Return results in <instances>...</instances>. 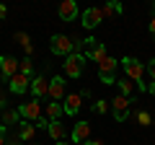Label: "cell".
Instances as JSON below:
<instances>
[{
    "label": "cell",
    "instance_id": "cell-8",
    "mask_svg": "<svg viewBox=\"0 0 155 145\" xmlns=\"http://www.w3.org/2000/svg\"><path fill=\"white\" fill-rule=\"evenodd\" d=\"M31 93L36 96V99L49 96V80H47V75H34L31 78Z\"/></svg>",
    "mask_w": 155,
    "mask_h": 145
},
{
    "label": "cell",
    "instance_id": "cell-25",
    "mask_svg": "<svg viewBox=\"0 0 155 145\" xmlns=\"http://www.w3.org/2000/svg\"><path fill=\"white\" fill-rule=\"evenodd\" d=\"M109 101H104V99H101V101H96V106H93V109H96V112H98V114H106V112H109Z\"/></svg>",
    "mask_w": 155,
    "mask_h": 145
},
{
    "label": "cell",
    "instance_id": "cell-28",
    "mask_svg": "<svg viewBox=\"0 0 155 145\" xmlns=\"http://www.w3.org/2000/svg\"><path fill=\"white\" fill-rule=\"evenodd\" d=\"M150 34H153V36H155V16L150 18Z\"/></svg>",
    "mask_w": 155,
    "mask_h": 145
},
{
    "label": "cell",
    "instance_id": "cell-27",
    "mask_svg": "<svg viewBox=\"0 0 155 145\" xmlns=\"http://www.w3.org/2000/svg\"><path fill=\"white\" fill-rule=\"evenodd\" d=\"M83 145H106L104 140H88V143H83Z\"/></svg>",
    "mask_w": 155,
    "mask_h": 145
},
{
    "label": "cell",
    "instance_id": "cell-15",
    "mask_svg": "<svg viewBox=\"0 0 155 145\" xmlns=\"http://www.w3.org/2000/svg\"><path fill=\"white\" fill-rule=\"evenodd\" d=\"M47 135H49L52 140H57V143H62V137L67 135V127L57 119V122H49V130H47Z\"/></svg>",
    "mask_w": 155,
    "mask_h": 145
},
{
    "label": "cell",
    "instance_id": "cell-13",
    "mask_svg": "<svg viewBox=\"0 0 155 145\" xmlns=\"http://www.w3.org/2000/svg\"><path fill=\"white\" fill-rule=\"evenodd\" d=\"M26 88H31V78H28V75L18 72V75L11 78V91L13 93H26Z\"/></svg>",
    "mask_w": 155,
    "mask_h": 145
},
{
    "label": "cell",
    "instance_id": "cell-23",
    "mask_svg": "<svg viewBox=\"0 0 155 145\" xmlns=\"http://www.w3.org/2000/svg\"><path fill=\"white\" fill-rule=\"evenodd\" d=\"M119 88H122V96H129L134 88H137V83L129 80V78H124V80H119ZM129 99H132V96H129Z\"/></svg>",
    "mask_w": 155,
    "mask_h": 145
},
{
    "label": "cell",
    "instance_id": "cell-34",
    "mask_svg": "<svg viewBox=\"0 0 155 145\" xmlns=\"http://www.w3.org/2000/svg\"><path fill=\"white\" fill-rule=\"evenodd\" d=\"M26 145H34V143H26Z\"/></svg>",
    "mask_w": 155,
    "mask_h": 145
},
{
    "label": "cell",
    "instance_id": "cell-32",
    "mask_svg": "<svg viewBox=\"0 0 155 145\" xmlns=\"http://www.w3.org/2000/svg\"><path fill=\"white\" fill-rule=\"evenodd\" d=\"M54 145H67V143H54Z\"/></svg>",
    "mask_w": 155,
    "mask_h": 145
},
{
    "label": "cell",
    "instance_id": "cell-16",
    "mask_svg": "<svg viewBox=\"0 0 155 145\" xmlns=\"http://www.w3.org/2000/svg\"><path fill=\"white\" fill-rule=\"evenodd\" d=\"M80 101H83V96H80V93H67V101H65V112L70 114V117L80 112Z\"/></svg>",
    "mask_w": 155,
    "mask_h": 145
},
{
    "label": "cell",
    "instance_id": "cell-35",
    "mask_svg": "<svg viewBox=\"0 0 155 145\" xmlns=\"http://www.w3.org/2000/svg\"><path fill=\"white\" fill-rule=\"evenodd\" d=\"M0 117H3V112H0Z\"/></svg>",
    "mask_w": 155,
    "mask_h": 145
},
{
    "label": "cell",
    "instance_id": "cell-14",
    "mask_svg": "<svg viewBox=\"0 0 155 145\" xmlns=\"http://www.w3.org/2000/svg\"><path fill=\"white\" fill-rule=\"evenodd\" d=\"M85 57H88V60H93V62H104L109 55H106V47L101 44V42H93V44H91V49L85 52Z\"/></svg>",
    "mask_w": 155,
    "mask_h": 145
},
{
    "label": "cell",
    "instance_id": "cell-19",
    "mask_svg": "<svg viewBox=\"0 0 155 145\" xmlns=\"http://www.w3.org/2000/svg\"><path fill=\"white\" fill-rule=\"evenodd\" d=\"M16 42L23 47V52H26V57H31V52H34V44H31V36L28 34H23V31H18L16 34Z\"/></svg>",
    "mask_w": 155,
    "mask_h": 145
},
{
    "label": "cell",
    "instance_id": "cell-10",
    "mask_svg": "<svg viewBox=\"0 0 155 145\" xmlns=\"http://www.w3.org/2000/svg\"><path fill=\"white\" fill-rule=\"evenodd\" d=\"M62 96H65V78L62 75H54V78H49V99L60 101Z\"/></svg>",
    "mask_w": 155,
    "mask_h": 145
},
{
    "label": "cell",
    "instance_id": "cell-5",
    "mask_svg": "<svg viewBox=\"0 0 155 145\" xmlns=\"http://www.w3.org/2000/svg\"><path fill=\"white\" fill-rule=\"evenodd\" d=\"M18 114H21L26 122H39V119L44 117V114H41V104H39V99H31V101H26V104H21V106H18Z\"/></svg>",
    "mask_w": 155,
    "mask_h": 145
},
{
    "label": "cell",
    "instance_id": "cell-1",
    "mask_svg": "<svg viewBox=\"0 0 155 145\" xmlns=\"http://www.w3.org/2000/svg\"><path fill=\"white\" fill-rule=\"evenodd\" d=\"M122 67H124V75H127L129 80H134L140 91H147V86L142 83V78H145V70H147V67H145L142 62L137 60V57H124V60H122Z\"/></svg>",
    "mask_w": 155,
    "mask_h": 145
},
{
    "label": "cell",
    "instance_id": "cell-12",
    "mask_svg": "<svg viewBox=\"0 0 155 145\" xmlns=\"http://www.w3.org/2000/svg\"><path fill=\"white\" fill-rule=\"evenodd\" d=\"M91 140V124L88 122H78L72 127V143H88Z\"/></svg>",
    "mask_w": 155,
    "mask_h": 145
},
{
    "label": "cell",
    "instance_id": "cell-2",
    "mask_svg": "<svg viewBox=\"0 0 155 145\" xmlns=\"http://www.w3.org/2000/svg\"><path fill=\"white\" fill-rule=\"evenodd\" d=\"M85 60H88V57H85L83 52H75V55L65 57V62H62L65 75L67 78H80V75H83V67H85Z\"/></svg>",
    "mask_w": 155,
    "mask_h": 145
},
{
    "label": "cell",
    "instance_id": "cell-22",
    "mask_svg": "<svg viewBox=\"0 0 155 145\" xmlns=\"http://www.w3.org/2000/svg\"><path fill=\"white\" fill-rule=\"evenodd\" d=\"M18 72H23V75H28V78L34 75V62H31V57H23V60H21V65H18Z\"/></svg>",
    "mask_w": 155,
    "mask_h": 145
},
{
    "label": "cell",
    "instance_id": "cell-6",
    "mask_svg": "<svg viewBox=\"0 0 155 145\" xmlns=\"http://www.w3.org/2000/svg\"><path fill=\"white\" fill-rule=\"evenodd\" d=\"M116 65H119V62H116L114 57H106L104 62H98V75H101V80H104L106 86L116 83V80H114V70H116Z\"/></svg>",
    "mask_w": 155,
    "mask_h": 145
},
{
    "label": "cell",
    "instance_id": "cell-7",
    "mask_svg": "<svg viewBox=\"0 0 155 145\" xmlns=\"http://www.w3.org/2000/svg\"><path fill=\"white\" fill-rule=\"evenodd\" d=\"M18 65H21V60H16L11 55H3L0 57V72H3V78L11 80L13 75H18Z\"/></svg>",
    "mask_w": 155,
    "mask_h": 145
},
{
    "label": "cell",
    "instance_id": "cell-30",
    "mask_svg": "<svg viewBox=\"0 0 155 145\" xmlns=\"http://www.w3.org/2000/svg\"><path fill=\"white\" fill-rule=\"evenodd\" d=\"M3 109H5V96L0 93V112H3Z\"/></svg>",
    "mask_w": 155,
    "mask_h": 145
},
{
    "label": "cell",
    "instance_id": "cell-3",
    "mask_svg": "<svg viewBox=\"0 0 155 145\" xmlns=\"http://www.w3.org/2000/svg\"><path fill=\"white\" fill-rule=\"evenodd\" d=\"M49 47H52V52H54V55H62V57H70V55H75V52H78L75 39L65 36V34H57V36H52Z\"/></svg>",
    "mask_w": 155,
    "mask_h": 145
},
{
    "label": "cell",
    "instance_id": "cell-11",
    "mask_svg": "<svg viewBox=\"0 0 155 145\" xmlns=\"http://www.w3.org/2000/svg\"><path fill=\"white\" fill-rule=\"evenodd\" d=\"M57 13H60V21H65V23H67V21H75V16H78V3H75V0H65Z\"/></svg>",
    "mask_w": 155,
    "mask_h": 145
},
{
    "label": "cell",
    "instance_id": "cell-17",
    "mask_svg": "<svg viewBox=\"0 0 155 145\" xmlns=\"http://www.w3.org/2000/svg\"><path fill=\"white\" fill-rule=\"evenodd\" d=\"M62 112H65V106H62V104H57V101H49V104H47L44 117L49 119V122H57V119L62 117Z\"/></svg>",
    "mask_w": 155,
    "mask_h": 145
},
{
    "label": "cell",
    "instance_id": "cell-33",
    "mask_svg": "<svg viewBox=\"0 0 155 145\" xmlns=\"http://www.w3.org/2000/svg\"><path fill=\"white\" fill-rule=\"evenodd\" d=\"M153 127H155V119H153Z\"/></svg>",
    "mask_w": 155,
    "mask_h": 145
},
{
    "label": "cell",
    "instance_id": "cell-26",
    "mask_svg": "<svg viewBox=\"0 0 155 145\" xmlns=\"http://www.w3.org/2000/svg\"><path fill=\"white\" fill-rule=\"evenodd\" d=\"M147 72H150V78L155 80V57H153V60H150V65H147Z\"/></svg>",
    "mask_w": 155,
    "mask_h": 145
},
{
    "label": "cell",
    "instance_id": "cell-9",
    "mask_svg": "<svg viewBox=\"0 0 155 145\" xmlns=\"http://www.w3.org/2000/svg\"><path fill=\"white\" fill-rule=\"evenodd\" d=\"M101 21H104L101 8H85V11H83V26L85 29H96Z\"/></svg>",
    "mask_w": 155,
    "mask_h": 145
},
{
    "label": "cell",
    "instance_id": "cell-4",
    "mask_svg": "<svg viewBox=\"0 0 155 145\" xmlns=\"http://www.w3.org/2000/svg\"><path fill=\"white\" fill-rule=\"evenodd\" d=\"M132 104H134V101L129 99V96H122V93L111 99V114H114L116 122H124V119L129 117V109H132Z\"/></svg>",
    "mask_w": 155,
    "mask_h": 145
},
{
    "label": "cell",
    "instance_id": "cell-24",
    "mask_svg": "<svg viewBox=\"0 0 155 145\" xmlns=\"http://www.w3.org/2000/svg\"><path fill=\"white\" fill-rule=\"evenodd\" d=\"M134 117H137V122L142 124V127H147V124H153V119H150V114L145 112V109H137V114H134Z\"/></svg>",
    "mask_w": 155,
    "mask_h": 145
},
{
    "label": "cell",
    "instance_id": "cell-29",
    "mask_svg": "<svg viewBox=\"0 0 155 145\" xmlns=\"http://www.w3.org/2000/svg\"><path fill=\"white\" fill-rule=\"evenodd\" d=\"M5 13H8V8H5V5H0V21L5 18Z\"/></svg>",
    "mask_w": 155,
    "mask_h": 145
},
{
    "label": "cell",
    "instance_id": "cell-20",
    "mask_svg": "<svg viewBox=\"0 0 155 145\" xmlns=\"http://www.w3.org/2000/svg\"><path fill=\"white\" fill-rule=\"evenodd\" d=\"M0 119H3V122H5V127H8V124H18L21 114H18L16 109H3V117H0Z\"/></svg>",
    "mask_w": 155,
    "mask_h": 145
},
{
    "label": "cell",
    "instance_id": "cell-21",
    "mask_svg": "<svg viewBox=\"0 0 155 145\" xmlns=\"http://www.w3.org/2000/svg\"><path fill=\"white\" fill-rule=\"evenodd\" d=\"M101 13H104V18L119 16V13H122V5H119V3H106V5L101 8Z\"/></svg>",
    "mask_w": 155,
    "mask_h": 145
},
{
    "label": "cell",
    "instance_id": "cell-18",
    "mask_svg": "<svg viewBox=\"0 0 155 145\" xmlns=\"http://www.w3.org/2000/svg\"><path fill=\"white\" fill-rule=\"evenodd\" d=\"M34 135H36V124L23 122V124H21V130H18V137H21L23 143H31V140H34Z\"/></svg>",
    "mask_w": 155,
    "mask_h": 145
},
{
    "label": "cell",
    "instance_id": "cell-31",
    "mask_svg": "<svg viewBox=\"0 0 155 145\" xmlns=\"http://www.w3.org/2000/svg\"><path fill=\"white\" fill-rule=\"evenodd\" d=\"M147 91H150V93H155V80H153V83L147 86Z\"/></svg>",
    "mask_w": 155,
    "mask_h": 145
}]
</instances>
